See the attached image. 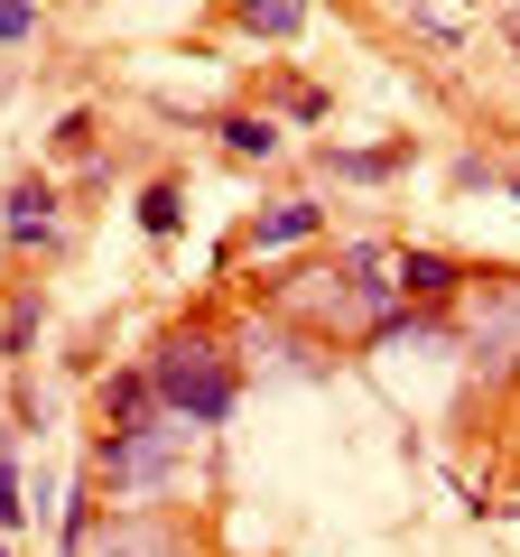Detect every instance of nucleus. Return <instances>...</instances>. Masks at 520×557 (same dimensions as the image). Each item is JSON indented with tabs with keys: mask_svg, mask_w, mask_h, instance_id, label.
Wrapping results in <instances>:
<instances>
[{
	"mask_svg": "<svg viewBox=\"0 0 520 557\" xmlns=\"http://www.w3.org/2000/svg\"><path fill=\"white\" fill-rule=\"evenodd\" d=\"M325 223L335 214H325L317 196H280V205H260V214L242 223V251H288V242H317Z\"/></svg>",
	"mask_w": 520,
	"mask_h": 557,
	"instance_id": "7",
	"label": "nucleus"
},
{
	"mask_svg": "<svg viewBox=\"0 0 520 557\" xmlns=\"http://www.w3.org/2000/svg\"><path fill=\"white\" fill-rule=\"evenodd\" d=\"M177 223H186V186H177V177H159V186L140 196V233H149V242H168Z\"/></svg>",
	"mask_w": 520,
	"mask_h": 557,
	"instance_id": "14",
	"label": "nucleus"
},
{
	"mask_svg": "<svg viewBox=\"0 0 520 557\" xmlns=\"http://www.w3.org/2000/svg\"><path fill=\"white\" fill-rule=\"evenodd\" d=\"M196 437L205 428H186V418H149V428H121V437H102L94 456H84V474L102 483V502H159V493H177L186 483V456H196Z\"/></svg>",
	"mask_w": 520,
	"mask_h": 557,
	"instance_id": "2",
	"label": "nucleus"
},
{
	"mask_svg": "<svg viewBox=\"0 0 520 557\" xmlns=\"http://www.w3.org/2000/svg\"><path fill=\"white\" fill-rule=\"evenodd\" d=\"M0 223H10V242H28V251H65L57 177H10V196H0Z\"/></svg>",
	"mask_w": 520,
	"mask_h": 557,
	"instance_id": "4",
	"label": "nucleus"
},
{
	"mask_svg": "<svg viewBox=\"0 0 520 557\" xmlns=\"http://www.w3.org/2000/svg\"><path fill=\"white\" fill-rule=\"evenodd\" d=\"M28 335H38V307H10V335H0V362H28Z\"/></svg>",
	"mask_w": 520,
	"mask_h": 557,
	"instance_id": "16",
	"label": "nucleus"
},
{
	"mask_svg": "<svg viewBox=\"0 0 520 557\" xmlns=\"http://www.w3.org/2000/svg\"><path fill=\"white\" fill-rule=\"evenodd\" d=\"M38 38V0H0V47H28Z\"/></svg>",
	"mask_w": 520,
	"mask_h": 557,
	"instance_id": "15",
	"label": "nucleus"
},
{
	"mask_svg": "<svg viewBox=\"0 0 520 557\" xmlns=\"http://www.w3.org/2000/svg\"><path fill=\"white\" fill-rule=\"evenodd\" d=\"M57 539H65V557H94V539H102V483L94 474H75V493L57 502Z\"/></svg>",
	"mask_w": 520,
	"mask_h": 557,
	"instance_id": "9",
	"label": "nucleus"
},
{
	"mask_svg": "<svg viewBox=\"0 0 520 557\" xmlns=\"http://www.w3.org/2000/svg\"><path fill=\"white\" fill-rule=\"evenodd\" d=\"M102 557H196V548H186V539H177V530H168V520H159V511L140 502L131 520H112V539H102Z\"/></svg>",
	"mask_w": 520,
	"mask_h": 557,
	"instance_id": "8",
	"label": "nucleus"
},
{
	"mask_svg": "<svg viewBox=\"0 0 520 557\" xmlns=\"http://www.w3.org/2000/svg\"><path fill=\"white\" fill-rule=\"evenodd\" d=\"M493 186H502V196H511V205H520V168H502V177H493Z\"/></svg>",
	"mask_w": 520,
	"mask_h": 557,
	"instance_id": "18",
	"label": "nucleus"
},
{
	"mask_svg": "<svg viewBox=\"0 0 520 557\" xmlns=\"http://www.w3.org/2000/svg\"><path fill=\"white\" fill-rule=\"evenodd\" d=\"M214 131H223V149H233V159H280V149H288L270 112H223Z\"/></svg>",
	"mask_w": 520,
	"mask_h": 557,
	"instance_id": "12",
	"label": "nucleus"
},
{
	"mask_svg": "<svg viewBox=\"0 0 520 557\" xmlns=\"http://www.w3.org/2000/svg\"><path fill=\"white\" fill-rule=\"evenodd\" d=\"M456 354L483 381V399H511L520 381V270H474L456 298Z\"/></svg>",
	"mask_w": 520,
	"mask_h": 557,
	"instance_id": "3",
	"label": "nucleus"
},
{
	"mask_svg": "<svg viewBox=\"0 0 520 557\" xmlns=\"http://www.w3.org/2000/svg\"><path fill=\"white\" fill-rule=\"evenodd\" d=\"M233 28L242 38H270V47H288L307 28V0H233Z\"/></svg>",
	"mask_w": 520,
	"mask_h": 557,
	"instance_id": "10",
	"label": "nucleus"
},
{
	"mask_svg": "<svg viewBox=\"0 0 520 557\" xmlns=\"http://www.w3.org/2000/svg\"><path fill=\"white\" fill-rule=\"evenodd\" d=\"M38 10H84V0H38Z\"/></svg>",
	"mask_w": 520,
	"mask_h": 557,
	"instance_id": "20",
	"label": "nucleus"
},
{
	"mask_svg": "<svg viewBox=\"0 0 520 557\" xmlns=\"http://www.w3.org/2000/svg\"><path fill=\"white\" fill-rule=\"evenodd\" d=\"M28 520H38V511H28V474H20V437H0V539H10V530H28Z\"/></svg>",
	"mask_w": 520,
	"mask_h": 557,
	"instance_id": "13",
	"label": "nucleus"
},
{
	"mask_svg": "<svg viewBox=\"0 0 520 557\" xmlns=\"http://www.w3.org/2000/svg\"><path fill=\"white\" fill-rule=\"evenodd\" d=\"M409 168V139H381V149H325V177H354V186H381Z\"/></svg>",
	"mask_w": 520,
	"mask_h": 557,
	"instance_id": "11",
	"label": "nucleus"
},
{
	"mask_svg": "<svg viewBox=\"0 0 520 557\" xmlns=\"http://www.w3.org/2000/svg\"><path fill=\"white\" fill-rule=\"evenodd\" d=\"M0 557H10V539H0Z\"/></svg>",
	"mask_w": 520,
	"mask_h": 557,
	"instance_id": "21",
	"label": "nucleus"
},
{
	"mask_svg": "<svg viewBox=\"0 0 520 557\" xmlns=\"http://www.w3.org/2000/svg\"><path fill=\"white\" fill-rule=\"evenodd\" d=\"M502 38H511V57H520V10H511V20H502Z\"/></svg>",
	"mask_w": 520,
	"mask_h": 557,
	"instance_id": "19",
	"label": "nucleus"
},
{
	"mask_svg": "<svg viewBox=\"0 0 520 557\" xmlns=\"http://www.w3.org/2000/svg\"><path fill=\"white\" fill-rule=\"evenodd\" d=\"M84 149H94V121L65 112V121H57V159H84Z\"/></svg>",
	"mask_w": 520,
	"mask_h": 557,
	"instance_id": "17",
	"label": "nucleus"
},
{
	"mask_svg": "<svg viewBox=\"0 0 520 557\" xmlns=\"http://www.w3.org/2000/svg\"><path fill=\"white\" fill-rule=\"evenodd\" d=\"M149 381H159V409L186 418V428H223L242 409V362L214 325H168L149 344Z\"/></svg>",
	"mask_w": 520,
	"mask_h": 557,
	"instance_id": "1",
	"label": "nucleus"
},
{
	"mask_svg": "<svg viewBox=\"0 0 520 557\" xmlns=\"http://www.w3.org/2000/svg\"><path fill=\"white\" fill-rule=\"evenodd\" d=\"M511 399H520V381H511Z\"/></svg>",
	"mask_w": 520,
	"mask_h": 557,
	"instance_id": "22",
	"label": "nucleus"
},
{
	"mask_svg": "<svg viewBox=\"0 0 520 557\" xmlns=\"http://www.w3.org/2000/svg\"><path fill=\"white\" fill-rule=\"evenodd\" d=\"M94 418L102 437H121V428H149L159 418V381H149V362H121V372L94 381Z\"/></svg>",
	"mask_w": 520,
	"mask_h": 557,
	"instance_id": "6",
	"label": "nucleus"
},
{
	"mask_svg": "<svg viewBox=\"0 0 520 557\" xmlns=\"http://www.w3.org/2000/svg\"><path fill=\"white\" fill-rule=\"evenodd\" d=\"M465 278H474V270H465L456 251H428V242H400V298H409V307L446 317V307L465 298Z\"/></svg>",
	"mask_w": 520,
	"mask_h": 557,
	"instance_id": "5",
	"label": "nucleus"
}]
</instances>
